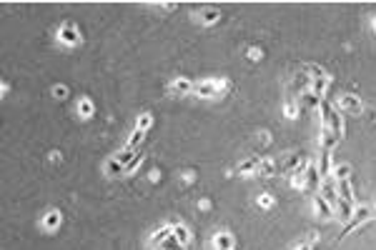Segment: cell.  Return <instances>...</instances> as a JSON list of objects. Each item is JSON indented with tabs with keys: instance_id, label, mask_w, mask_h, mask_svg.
Returning <instances> with one entry per match:
<instances>
[{
	"instance_id": "14",
	"label": "cell",
	"mask_w": 376,
	"mask_h": 250,
	"mask_svg": "<svg viewBox=\"0 0 376 250\" xmlns=\"http://www.w3.org/2000/svg\"><path fill=\"white\" fill-rule=\"evenodd\" d=\"M321 173H319V165L316 163H309L306 165V190H319L321 188Z\"/></svg>"
},
{
	"instance_id": "39",
	"label": "cell",
	"mask_w": 376,
	"mask_h": 250,
	"mask_svg": "<svg viewBox=\"0 0 376 250\" xmlns=\"http://www.w3.org/2000/svg\"><path fill=\"white\" fill-rule=\"evenodd\" d=\"M148 178H150V183H158V180H161V170H156V168H153Z\"/></svg>"
},
{
	"instance_id": "8",
	"label": "cell",
	"mask_w": 376,
	"mask_h": 250,
	"mask_svg": "<svg viewBox=\"0 0 376 250\" xmlns=\"http://www.w3.org/2000/svg\"><path fill=\"white\" fill-rule=\"evenodd\" d=\"M298 108H304V110H319L321 108V103H324V98L321 95H316L314 90H304L298 95Z\"/></svg>"
},
{
	"instance_id": "41",
	"label": "cell",
	"mask_w": 376,
	"mask_h": 250,
	"mask_svg": "<svg viewBox=\"0 0 376 250\" xmlns=\"http://www.w3.org/2000/svg\"><path fill=\"white\" fill-rule=\"evenodd\" d=\"M198 208H201V210H211V200H208V198H203V200L198 203Z\"/></svg>"
},
{
	"instance_id": "44",
	"label": "cell",
	"mask_w": 376,
	"mask_h": 250,
	"mask_svg": "<svg viewBox=\"0 0 376 250\" xmlns=\"http://www.w3.org/2000/svg\"><path fill=\"white\" fill-rule=\"evenodd\" d=\"M374 28H376V18H374Z\"/></svg>"
},
{
	"instance_id": "13",
	"label": "cell",
	"mask_w": 376,
	"mask_h": 250,
	"mask_svg": "<svg viewBox=\"0 0 376 250\" xmlns=\"http://www.w3.org/2000/svg\"><path fill=\"white\" fill-rule=\"evenodd\" d=\"M314 210H316V215L319 218H324V220H331V218H336V213H333V208H331V203H326L319 193L314 195Z\"/></svg>"
},
{
	"instance_id": "4",
	"label": "cell",
	"mask_w": 376,
	"mask_h": 250,
	"mask_svg": "<svg viewBox=\"0 0 376 250\" xmlns=\"http://www.w3.org/2000/svg\"><path fill=\"white\" fill-rule=\"evenodd\" d=\"M338 110L349 113V115H361L364 113V103L354 93H344V95H338Z\"/></svg>"
},
{
	"instance_id": "33",
	"label": "cell",
	"mask_w": 376,
	"mask_h": 250,
	"mask_svg": "<svg viewBox=\"0 0 376 250\" xmlns=\"http://www.w3.org/2000/svg\"><path fill=\"white\" fill-rule=\"evenodd\" d=\"M258 208H261V210H271V208H274V198H271L269 193H263V195L258 198Z\"/></svg>"
},
{
	"instance_id": "32",
	"label": "cell",
	"mask_w": 376,
	"mask_h": 250,
	"mask_svg": "<svg viewBox=\"0 0 376 250\" xmlns=\"http://www.w3.org/2000/svg\"><path fill=\"white\" fill-rule=\"evenodd\" d=\"M143 138H145V130H133V133H131V138H128V148H133V150H136V148L143 143Z\"/></svg>"
},
{
	"instance_id": "42",
	"label": "cell",
	"mask_w": 376,
	"mask_h": 250,
	"mask_svg": "<svg viewBox=\"0 0 376 250\" xmlns=\"http://www.w3.org/2000/svg\"><path fill=\"white\" fill-rule=\"evenodd\" d=\"M10 93V85H8V83H3V90H0V95H8Z\"/></svg>"
},
{
	"instance_id": "43",
	"label": "cell",
	"mask_w": 376,
	"mask_h": 250,
	"mask_svg": "<svg viewBox=\"0 0 376 250\" xmlns=\"http://www.w3.org/2000/svg\"><path fill=\"white\" fill-rule=\"evenodd\" d=\"M371 215H376V208H374V210H371Z\"/></svg>"
},
{
	"instance_id": "25",
	"label": "cell",
	"mask_w": 376,
	"mask_h": 250,
	"mask_svg": "<svg viewBox=\"0 0 376 250\" xmlns=\"http://www.w3.org/2000/svg\"><path fill=\"white\" fill-rule=\"evenodd\" d=\"M336 143H338V138L329 128H324V125H321V150H331Z\"/></svg>"
},
{
	"instance_id": "40",
	"label": "cell",
	"mask_w": 376,
	"mask_h": 250,
	"mask_svg": "<svg viewBox=\"0 0 376 250\" xmlns=\"http://www.w3.org/2000/svg\"><path fill=\"white\" fill-rule=\"evenodd\" d=\"M60 160H63L60 150H53V153H50V163H60Z\"/></svg>"
},
{
	"instance_id": "6",
	"label": "cell",
	"mask_w": 376,
	"mask_h": 250,
	"mask_svg": "<svg viewBox=\"0 0 376 250\" xmlns=\"http://www.w3.org/2000/svg\"><path fill=\"white\" fill-rule=\"evenodd\" d=\"M319 195H321L326 203H331V208L336 205V200H338V190H336V178H333V175H329V178H324V180H321Z\"/></svg>"
},
{
	"instance_id": "12",
	"label": "cell",
	"mask_w": 376,
	"mask_h": 250,
	"mask_svg": "<svg viewBox=\"0 0 376 250\" xmlns=\"http://www.w3.org/2000/svg\"><path fill=\"white\" fill-rule=\"evenodd\" d=\"M213 248L216 250H236V238L229 230H221L213 235Z\"/></svg>"
},
{
	"instance_id": "30",
	"label": "cell",
	"mask_w": 376,
	"mask_h": 250,
	"mask_svg": "<svg viewBox=\"0 0 376 250\" xmlns=\"http://www.w3.org/2000/svg\"><path fill=\"white\" fill-rule=\"evenodd\" d=\"M133 158H136V150H133V148H128V145H126V148H123V150L116 155V160H118V163H123V168H126V165H128Z\"/></svg>"
},
{
	"instance_id": "1",
	"label": "cell",
	"mask_w": 376,
	"mask_h": 250,
	"mask_svg": "<svg viewBox=\"0 0 376 250\" xmlns=\"http://www.w3.org/2000/svg\"><path fill=\"white\" fill-rule=\"evenodd\" d=\"M229 90H231V80H213V78L198 83V85L193 88V93H196L198 98H221V95H226Z\"/></svg>"
},
{
	"instance_id": "7",
	"label": "cell",
	"mask_w": 376,
	"mask_h": 250,
	"mask_svg": "<svg viewBox=\"0 0 376 250\" xmlns=\"http://www.w3.org/2000/svg\"><path fill=\"white\" fill-rule=\"evenodd\" d=\"M60 223H63L60 210H58V208H48L46 215H43V220H41V228H43L46 233H55V230L60 228Z\"/></svg>"
},
{
	"instance_id": "22",
	"label": "cell",
	"mask_w": 376,
	"mask_h": 250,
	"mask_svg": "<svg viewBox=\"0 0 376 250\" xmlns=\"http://www.w3.org/2000/svg\"><path fill=\"white\" fill-rule=\"evenodd\" d=\"M103 173H105V178H116V175H123V163H118L116 158L105 160V165H103Z\"/></svg>"
},
{
	"instance_id": "19",
	"label": "cell",
	"mask_w": 376,
	"mask_h": 250,
	"mask_svg": "<svg viewBox=\"0 0 376 250\" xmlns=\"http://www.w3.org/2000/svg\"><path fill=\"white\" fill-rule=\"evenodd\" d=\"M171 235H173V223H171V225H163V228H158V230H156L153 235L148 238V245L158 248V245H161V243H163L166 238H171Z\"/></svg>"
},
{
	"instance_id": "26",
	"label": "cell",
	"mask_w": 376,
	"mask_h": 250,
	"mask_svg": "<svg viewBox=\"0 0 376 250\" xmlns=\"http://www.w3.org/2000/svg\"><path fill=\"white\" fill-rule=\"evenodd\" d=\"M336 180H346V178H351V165L349 163H338V165H333V173H331Z\"/></svg>"
},
{
	"instance_id": "20",
	"label": "cell",
	"mask_w": 376,
	"mask_h": 250,
	"mask_svg": "<svg viewBox=\"0 0 376 250\" xmlns=\"http://www.w3.org/2000/svg\"><path fill=\"white\" fill-rule=\"evenodd\" d=\"M75 113H78L83 120H88V118H93V113H95V103H93L91 98H81L78 105H75Z\"/></svg>"
},
{
	"instance_id": "36",
	"label": "cell",
	"mask_w": 376,
	"mask_h": 250,
	"mask_svg": "<svg viewBox=\"0 0 376 250\" xmlns=\"http://www.w3.org/2000/svg\"><path fill=\"white\" fill-rule=\"evenodd\" d=\"M53 95L63 100V98H68V88H65V85H60V83H58V85H53Z\"/></svg>"
},
{
	"instance_id": "5",
	"label": "cell",
	"mask_w": 376,
	"mask_h": 250,
	"mask_svg": "<svg viewBox=\"0 0 376 250\" xmlns=\"http://www.w3.org/2000/svg\"><path fill=\"white\" fill-rule=\"evenodd\" d=\"M309 88H311V75H309V70H306V65H304L301 70H296V75L291 78L288 90H291V93H296V95H301V93L309 90Z\"/></svg>"
},
{
	"instance_id": "9",
	"label": "cell",
	"mask_w": 376,
	"mask_h": 250,
	"mask_svg": "<svg viewBox=\"0 0 376 250\" xmlns=\"http://www.w3.org/2000/svg\"><path fill=\"white\" fill-rule=\"evenodd\" d=\"M354 210H356V205H354V203H349V200H341V198H338V200H336V205H333L336 220H341V223H349V220H351V215H354Z\"/></svg>"
},
{
	"instance_id": "2",
	"label": "cell",
	"mask_w": 376,
	"mask_h": 250,
	"mask_svg": "<svg viewBox=\"0 0 376 250\" xmlns=\"http://www.w3.org/2000/svg\"><path fill=\"white\" fill-rule=\"evenodd\" d=\"M55 38H58V43L65 45V48L81 45V30H78V25H73V23H63V25L58 28Z\"/></svg>"
},
{
	"instance_id": "38",
	"label": "cell",
	"mask_w": 376,
	"mask_h": 250,
	"mask_svg": "<svg viewBox=\"0 0 376 250\" xmlns=\"http://www.w3.org/2000/svg\"><path fill=\"white\" fill-rule=\"evenodd\" d=\"M293 250H314V243H309V240H304V243H298Z\"/></svg>"
},
{
	"instance_id": "28",
	"label": "cell",
	"mask_w": 376,
	"mask_h": 250,
	"mask_svg": "<svg viewBox=\"0 0 376 250\" xmlns=\"http://www.w3.org/2000/svg\"><path fill=\"white\" fill-rule=\"evenodd\" d=\"M143 158H145V153L141 150V153H138V155H136V158H133V160H131L128 165H126V168H123V175H136V170L141 168V163H143Z\"/></svg>"
},
{
	"instance_id": "18",
	"label": "cell",
	"mask_w": 376,
	"mask_h": 250,
	"mask_svg": "<svg viewBox=\"0 0 376 250\" xmlns=\"http://www.w3.org/2000/svg\"><path fill=\"white\" fill-rule=\"evenodd\" d=\"M319 173H321V178H329L331 173H333V163H331V150H321V155H319Z\"/></svg>"
},
{
	"instance_id": "29",
	"label": "cell",
	"mask_w": 376,
	"mask_h": 250,
	"mask_svg": "<svg viewBox=\"0 0 376 250\" xmlns=\"http://www.w3.org/2000/svg\"><path fill=\"white\" fill-rule=\"evenodd\" d=\"M158 250H186V245L181 243V240H176L173 235L171 238H166L161 245H158Z\"/></svg>"
},
{
	"instance_id": "37",
	"label": "cell",
	"mask_w": 376,
	"mask_h": 250,
	"mask_svg": "<svg viewBox=\"0 0 376 250\" xmlns=\"http://www.w3.org/2000/svg\"><path fill=\"white\" fill-rule=\"evenodd\" d=\"M258 140H261V145H269L271 143V133L269 130H258Z\"/></svg>"
},
{
	"instance_id": "23",
	"label": "cell",
	"mask_w": 376,
	"mask_h": 250,
	"mask_svg": "<svg viewBox=\"0 0 376 250\" xmlns=\"http://www.w3.org/2000/svg\"><path fill=\"white\" fill-rule=\"evenodd\" d=\"M279 173V165H276V160L274 158H263L261 160V168H258V175H266V178H271V175H276Z\"/></svg>"
},
{
	"instance_id": "21",
	"label": "cell",
	"mask_w": 376,
	"mask_h": 250,
	"mask_svg": "<svg viewBox=\"0 0 376 250\" xmlns=\"http://www.w3.org/2000/svg\"><path fill=\"white\" fill-rule=\"evenodd\" d=\"M336 190H338V198H341V200L354 203V185H351L349 178H346V180H336ZM354 205H356V203H354Z\"/></svg>"
},
{
	"instance_id": "24",
	"label": "cell",
	"mask_w": 376,
	"mask_h": 250,
	"mask_svg": "<svg viewBox=\"0 0 376 250\" xmlns=\"http://www.w3.org/2000/svg\"><path fill=\"white\" fill-rule=\"evenodd\" d=\"M173 238L181 240L183 245H188V243H191V230H188L183 223H173Z\"/></svg>"
},
{
	"instance_id": "27",
	"label": "cell",
	"mask_w": 376,
	"mask_h": 250,
	"mask_svg": "<svg viewBox=\"0 0 376 250\" xmlns=\"http://www.w3.org/2000/svg\"><path fill=\"white\" fill-rule=\"evenodd\" d=\"M153 128V115L150 113H141L136 120V130H150Z\"/></svg>"
},
{
	"instance_id": "16",
	"label": "cell",
	"mask_w": 376,
	"mask_h": 250,
	"mask_svg": "<svg viewBox=\"0 0 376 250\" xmlns=\"http://www.w3.org/2000/svg\"><path fill=\"white\" fill-rule=\"evenodd\" d=\"M201 25H213V23H218V18H221V10L218 8H201L196 15H193Z\"/></svg>"
},
{
	"instance_id": "11",
	"label": "cell",
	"mask_w": 376,
	"mask_h": 250,
	"mask_svg": "<svg viewBox=\"0 0 376 250\" xmlns=\"http://www.w3.org/2000/svg\"><path fill=\"white\" fill-rule=\"evenodd\" d=\"M261 160H263V158H258V155L246 158L243 163H238V165H236V175H253V173H258Z\"/></svg>"
},
{
	"instance_id": "17",
	"label": "cell",
	"mask_w": 376,
	"mask_h": 250,
	"mask_svg": "<svg viewBox=\"0 0 376 250\" xmlns=\"http://www.w3.org/2000/svg\"><path fill=\"white\" fill-rule=\"evenodd\" d=\"M329 85H331V78H329V73H324V75H314L311 78V88L309 90H314L316 95H324L329 90Z\"/></svg>"
},
{
	"instance_id": "31",
	"label": "cell",
	"mask_w": 376,
	"mask_h": 250,
	"mask_svg": "<svg viewBox=\"0 0 376 250\" xmlns=\"http://www.w3.org/2000/svg\"><path fill=\"white\" fill-rule=\"evenodd\" d=\"M283 115H286L288 120L298 118V103H293V100H286V105H283Z\"/></svg>"
},
{
	"instance_id": "15",
	"label": "cell",
	"mask_w": 376,
	"mask_h": 250,
	"mask_svg": "<svg viewBox=\"0 0 376 250\" xmlns=\"http://www.w3.org/2000/svg\"><path fill=\"white\" fill-rule=\"evenodd\" d=\"M193 83L188 80V78H176L171 85H168V90L173 93V95H188V93H193Z\"/></svg>"
},
{
	"instance_id": "3",
	"label": "cell",
	"mask_w": 376,
	"mask_h": 250,
	"mask_svg": "<svg viewBox=\"0 0 376 250\" xmlns=\"http://www.w3.org/2000/svg\"><path fill=\"white\" fill-rule=\"evenodd\" d=\"M369 218H371V208H366V205H359L356 210H354V215H351V220H349V223H344L341 238H346L349 233H354L356 228H361V225H364Z\"/></svg>"
},
{
	"instance_id": "34",
	"label": "cell",
	"mask_w": 376,
	"mask_h": 250,
	"mask_svg": "<svg viewBox=\"0 0 376 250\" xmlns=\"http://www.w3.org/2000/svg\"><path fill=\"white\" fill-rule=\"evenodd\" d=\"M246 55H248V60H261V58H263V50L256 48V45H251V48H246Z\"/></svg>"
},
{
	"instance_id": "10",
	"label": "cell",
	"mask_w": 376,
	"mask_h": 250,
	"mask_svg": "<svg viewBox=\"0 0 376 250\" xmlns=\"http://www.w3.org/2000/svg\"><path fill=\"white\" fill-rule=\"evenodd\" d=\"M306 160V155L301 153V150H296V153H288L286 158H283V163L279 165V173H293L301 163Z\"/></svg>"
},
{
	"instance_id": "35",
	"label": "cell",
	"mask_w": 376,
	"mask_h": 250,
	"mask_svg": "<svg viewBox=\"0 0 376 250\" xmlns=\"http://www.w3.org/2000/svg\"><path fill=\"white\" fill-rule=\"evenodd\" d=\"M181 178H183V183L188 185V183H193L196 180V170H191V168H186L183 173H181Z\"/></svg>"
}]
</instances>
